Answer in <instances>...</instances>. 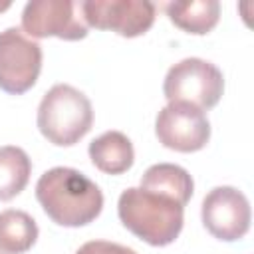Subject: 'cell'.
I'll list each match as a JSON object with an SVG mask.
<instances>
[{
  "mask_svg": "<svg viewBox=\"0 0 254 254\" xmlns=\"http://www.w3.org/2000/svg\"><path fill=\"white\" fill-rule=\"evenodd\" d=\"M38 224L26 212L18 208H6L0 212V254H24L38 240Z\"/></svg>",
  "mask_w": 254,
  "mask_h": 254,
  "instance_id": "cell-13",
  "label": "cell"
},
{
  "mask_svg": "<svg viewBox=\"0 0 254 254\" xmlns=\"http://www.w3.org/2000/svg\"><path fill=\"white\" fill-rule=\"evenodd\" d=\"M163 10L179 30L192 36L212 32L220 20L218 0H173L163 4Z\"/></svg>",
  "mask_w": 254,
  "mask_h": 254,
  "instance_id": "cell-10",
  "label": "cell"
},
{
  "mask_svg": "<svg viewBox=\"0 0 254 254\" xmlns=\"http://www.w3.org/2000/svg\"><path fill=\"white\" fill-rule=\"evenodd\" d=\"M155 135L159 143L171 151L196 153L204 149L210 139V123L202 109L175 101L157 113Z\"/></svg>",
  "mask_w": 254,
  "mask_h": 254,
  "instance_id": "cell-9",
  "label": "cell"
},
{
  "mask_svg": "<svg viewBox=\"0 0 254 254\" xmlns=\"http://www.w3.org/2000/svg\"><path fill=\"white\" fill-rule=\"evenodd\" d=\"M85 26L137 38L155 24L157 6L149 0H83L79 2Z\"/></svg>",
  "mask_w": 254,
  "mask_h": 254,
  "instance_id": "cell-6",
  "label": "cell"
},
{
  "mask_svg": "<svg viewBox=\"0 0 254 254\" xmlns=\"http://www.w3.org/2000/svg\"><path fill=\"white\" fill-rule=\"evenodd\" d=\"M42 46L28 38L22 28L10 26L0 32V89L22 95L32 89L42 71Z\"/></svg>",
  "mask_w": 254,
  "mask_h": 254,
  "instance_id": "cell-5",
  "label": "cell"
},
{
  "mask_svg": "<svg viewBox=\"0 0 254 254\" xmlns=\"http://www.w3.org/2000/svg\"><path fill=\"white\" fill-rule=\"evenodd\" d=\"M139 187H143L147 190H157V192L169 194L175 200H179L183 206H187V202L190 200L192 190H194V181H192L190 173L187 169H183L181 165L157 163V165H151L143 173Z\"/></svg>",
  "mask_w": 254,
  "mask_h": 254,
  "instance_id": "cell-12",
  "label": "cell"
},
{
  "mask_svg": "<svg viewBox=\"0 0 254 254\" xmlns=\"http://www.w3.org/2000/svg\"><path fill=\"white\" fill-rule=\"evenodd\" d=\"M36 198L56 224L67 228L85 226L103 210L101 189L71 167L48 169L36 183Z\"/></svg>",
  "mask_w": 254,
  "mask_h": 254,
  "instance_id": "cell-1",
  "label": "cell"
},
{
  "mask_svg": "<svg viewBox=\"0 0 254 254\" xmlns=\"http://www.w3.org/2000/svg\"><path fill=\"white\" fill-rule=\"evenodd\" d=\"M32 175V161L22 147H0V200H12L18 196Z\"/></svg>",
  "mask_w": 254,
  "mask_h": 254,
  "instance_id": "cell-14",
  "label": "cell"
},
{
  "mask_svg": "<svg viewBox=\"0 0 254 254\" xmlns=\"http://www.w3.org/2000/svg\"><path fill=\"white\" fill-rule=\"evenodd\" d=\"M163 93L169 103L183 101L202 111L218 105L224 93V75L208 60L185 58L169 67Z\"/></svg>",
  "mask_w": 254,
  "mask_h": 254,
  "instance_id": "cell-4",
  "label": "cell"
},
{
  "mask_svg": "<svg viewBox=\"0 0 254 254\" xmlns=\"http://www.w3.org/2000/svg\"><path fill=\"white\" fill-rule=\"evenodd\" d=\"M204 228L222 242H234L248 234L252 222L250 200L242 190L230 185L210 189L200 204Z\"/></svg>",
  "mask_w": 254,
  "mask_h": 254,
  "instance_id": "cell-8",
  "label": "cell"
},
{
  "mask_svg": "<svg viewBox=\"0 0 254 254\" xmlns=\"http://www.w3.org/2000/svg\"><path fill=\"white\" fill-rule=\"evenodd\" d=\"M89 159L105 175H121L133 167L135 149L131 139L121 131H105L89 143Z\"/></svg>",
  "mask_w": 254,
  "mask_h": 254,
  "instance_id": "cell-11",
  "label": "cell"
},
{
  "mask_svg": "<svg viewBox=\"0 0 254 254\" xmlns=\"http://www.w3.org/2000/svg\"><path fill=\"white\" fill-rule=\"evenodd\" d=\"M117 214L121 224L151 246L173 244L185 224V206L169 194L129 187L119 194Z\"/></svg>",
  "mask_w": 254,
  "mask_h": 254,
  "instance_id": "cell-2",
  "label": "cell"
},
{
  "mask_svg": "<svg viewBox=\"0 0 254 254\" xmlns=\"http://www.w3.org/2000/svg\"><path fill=\"white\" fill-rule=\"evenodd\" d=\"M75 254H137L133 248L117 244V242H109V240H89L85 244H81Z\"/></svg>",
  "mask_w": 254,
  "mask_h": 254,
  "instance_id": "cell-15",
  "label": "cell"
},
{
  "mask_svg": "<svg viewBox=\"0 0 254 254\" xmlns=\"http://www.w3.org/2000/svg\"><path fill=\"white\" fill-rule=\"evenodd\" d=\"M22 32L32 40L60 38L77 42L87 36L79 2L73 0H30L22 10Z\"/></svg>",
  "mask_w": 254,
  "mask_h": 254,
  "instance_id": "cell-7",
  "label": "cell"
},
{
  "mask_svg": "<svg viewBox=\"0 0 254 254\" xmlns=\"http://www.w3.org/2000/svg\"><path fill=\"white\" fill-rule=\"evenodd\" d=\"M93 125L89 97L69 83L52 85L38 105V129L56 147H71Z\"/></svg>",
  "mask_w": 254,
  "mask_h": 254,
  "instance_id": "cell-3",
  "label": "cell"
},
{
  "mask_svg": "<svg viewBox=\"0 0 254 254\" xmlns=\"http://www.w3.org/2000/svg\"><path fill=\"white\" fill-rule=\"evenodd\" d=\"M12 6V2H0V12H4V10H8Z\"/></svg>",
  "mask_w": 254,
  "mask_h": 254,
  "instance_id": "cell-16",
  "label": "cell"
}]
</instances>
